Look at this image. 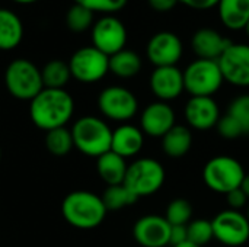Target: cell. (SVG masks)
I'll return each instance as SVG.
<instances>
[{
    "instance_id": "cell-11",
    "label": "cell",
    "mask_w": 249,
    "mask_h": 247,
    "mask_svg": "<svg viewBox=\"0 0 249 247\" xmlns=\"http://www.w3.org/2000/svg\"><path fill=\"white\" fill-rule=\"evenodd\" d=\"M90 38L95 48L111 57L125 48L127 29L118 17L107 15L93 23Z\"/></svg>"
},
{
    "instance_id": "cell-2",
    "label": "cell",
    "mask_w": 249,
    "mask_h": 247,
    "mask_svg": "<svg viewBox=\"0 0 249 247\" xmlns=\"http://www.w3.org/2000/svg\"><path fill=\"white\" fill-rule=\"evenodd\" d=\"M107 207L102 198L89 191H73L63 199L61 214L76 229L92 230L101 226L107 217Z\"/></svg>"
},
{
    "instance_id": "cell-33",
    "label": "cell",
    "mask_w": 249,
    "mask_h": 247,
    "mask_svg": "<svg viewBox=\"0 0 249 247\" xmlns=\"http://www.w3.org/2000/svg\"><path fill=\"white\" fill-rule=\"evenodd\" d=\"M216 128H217V132H219L223 138H228V140L238 138V137H241V135L244 134V130H242V127L239 125V122H238L233 116H231L229 114L220 116V119H219Z\"/></svg>"
},
{
    "instance_id": "cell-28",
    "label": "cell",
    "mask_w": 249,
    "mask_h": 247,
    "mask_svg": "<svg viewBox=\"0 0 249 247\" xmlns=\"http://www.w3.org/2000/svg\"><path fill=\"white\" fill-rule=\"evenodd\" d=\"M93 12L89 9L74 3L66 13V25L67 28L74 33H82L88 29H90L95 23Z\"/></svg>"
},
{
    "instance_id": "cell-5",
    "label": "cell",
    "mask_w": 249,
    "mask_h": 247,
    "mask_svg": "<svg viewBox=\"0 0 249 247\" xmlns=\"http://www.w3.org/2000/svg\"><path fill=\"white\" fill-rule=\"evenodd\" d=\"M165 167L152 157L134 160L127 167L124 186L136 197H150L156 194L165 183Z\"/></svg>"
},
{
    "instance_id": "cell-40",
    "label": "cell",
    "mask_w": 249,
    "mask_h": 247,
    "mask_svg": "<svg viewBox=\"0 0 249 247\" xmlns=\"http://www.w3.org/2000/svg\"><path fill=\"white\" fill-rule=\"evenodd\" d=\"M174 247H201V246H197V245H194V243H191V242H185V243H181V245H177V246Z\"/></svg>"
},
{
    "instance_id": "cell-26",
    "label": "cell",
    "mask_w": 249,
    "mask_h": 247,
    "mask_svg": "<svg viewBox=\"0 0 249 247\" xmlns=\"http://www.w3.org/2000/svg\"><path fill=\"white\" fill-rule=\"evenodd\" d=\"M45 147L55 157L67 156L74 147L71 130H69L67 127H60V128L47 131V134H45Z\"/></svg>"
},
{
    "instance_id": "cell-31",
    "label": "cell",
    "mask_w": 249,
    "mask_h": 247,
    "mask_svg": "<svg viewBox=\"0 0 249 247\" xmlns=\"http://www.w3.org/2000/svg\"><path fill=\"white\" fill-rule=\"evenodd\" d=\"M228 114L239 122L244 134H249V95L235 98L229 105Z\"/></svg>"
},
{
    "instance_id": "cell-30",
    "label": "cell",
    "mask_w": 249,
    "mask_h": 247,
    "mask_svg": "<svg viewBox=\"0 0 249 247\" xmlns=\"http://www.w3.org/2000/svg\"><path fill=\"white\" fill-rule=\"evenodd\" d=\"M187 233H188V242L197 245V246H204L207 245L213 236V226L212 221L209 220H194L187 226Z\"/></svg>"
},
{
    "instance_id": "cell-41",
    "label": "cell",
    "mask_w": 249,
    "mask_h": 247,
    "mask_svg": "<svg viewBox=\"0 0 249 247\" xmlns=\"http://www.w3.org/2000/svg\"><path fill=\"white\" fill-rule=\"evenodd\" d=\"M245 32H247V35L249 36V20H248V23H247V26H245Z\"/></svg>"
},
{
    "instance_id": "cell-24",
    "label": "cell",
    "mask_w": 249,
    "mask_h": 247,
    "mask_svg": "<svg viewBox=\"0 0 249 247\" xmlns=\"http://www.w3.org/2000/svg\"><path fill=\"white\" fill-rule=\"evenodd\" d=\"M142 70V58L136 51L121 49L109 57V71L120 79H131Z\"/></svg>"
},
{
    "instance_id": "cell-13",
    "label": "cell",
    "mask_w": 249,
    "mask_h": 247,
    "mask_svg": "<svg viewBox=\"0 0 249 247\" xmlns=\"http://www.w3.org/2000/svg\"><path fill=\"white\" fill-rule=\"evenodd\" d=\"M184 52V45L181 38L171 31H160L155 33L146 47V54L149 61L155 67L177 66Z\"/></svg>"
},
{
    "instance_id": "cell-25",
    "label": "cell",
    "mask_w": 249,
    "mask_h": 247,
    "mask_svg": "<svg viewBox=\"0 0 249 247\" xmlns=\"http://www.w3.org/2000/svg\"><path fill=\"white\" fill-rule=\"evenodd\" d=\"M42 83L45 89H64L71 79L69 63L63 60H51L41 68Z\"/></svg>"
},
{
    "instance_id": "cell-19",
    "label": "cell",
    "mask_w": 249,
    "mask_h": 247,
    "mask_svg": "<svg viewBox=\"0 0 249 247\" xmlns=\"http://www.w3.org/2000/svg\"><path fill=\"white\" fill-rule=\"evenodd\" d=\"M144 146V132L131 124H121L112 131L111 151L128 159L142 151Z\"/></svg>"
},
{
    "instance_id": "cell-43",
    "label": "cell",
    "mask_w": 249,
    "mask_h": 247,
    "mask_svg": "<svg viewBox=\"0 0 249 247\" xmlns=\"http://www.w3.org/2000/svg\"><path fill=\"white\" fill-rule=\"evenodd\" d=\"M0 160H1V148H0Z\"/></svg>"
},
{
    "instance_id": "cell-12",
    "label": "cell",
    "mask_w": 249,
    "mask_h": 247,
    "mask_svg": "<svg viewBox=\"0 0 249 247\" xmlns=\"http://www.w3.org/2000/svg\"><path fill=\"white\" fill-rule=\"evenodd\" d=\"M223 79L238 87H249V45L231 44L217 60Z\"/></svg>"
},
{
    "instance_id": "cell-7",
    "label": "cell",
    "mask_w": 249,
    "mask_h": 247,
    "mask_svg": "<svg viewBox=\"0 0 249 247\" xmlns=\"http://www.w3.org/2000/svg\"><path fill=\"white\" fill-rule=\"evenodd\" d=\"M184 73V87L191 96H213L225 79L217 61L197 58L190 63Z\"/></svg>"
},
{
    "instance_id": "cell-36",
    "label": "cell",
    "mask_w": 249,
    "mask_h": 247,
    "mask_svg": "<svg viewBox=\"0 0 249 247\" xmlns=\"http://www.w3.org/2000/svg\"><path fill=\"white\" fill-rule=\"evenodd\" d=\"M179 3H182L194 10H209L214 6H217L219 0H179Z\"/></svg>"
},
{
    "instance_id": "cell-3",
    "label": "cell",
    "mask_w": 249,
    "mask_h": 247,
    "mask_svg": "<svg viewBox=\"0 0 249 247\" xmlns=\"http://www.w3.org/2000/svg\"><path fill=\"white\" fill-rule=\"evenodd\" d=\"M74 147L88 157L98 159L111 150L112 130L108 124L92 115L79 118L71 127Z\"/></svg>"
},
{
    "instance_id": "cell-37",
    "label": "cell",
    "mask_w": 249,
    "mask_h": 247,
    "mask_svg": "<svg viewBox=\"0 0 249 247\" xmlns=\"http://www.w3.org/2000/svg\"><path fill=\"white\" fill-rule=\"evenodd\" d=\"M147 1H149V6L153 10L160 12V13L171 12L179 3V0H147Z\"/></svg>"
},
{
    "instance_id": "cell-4",
    "label": "cell",
    "mask_w": 249,
    "mask_h": 247,
    "mask_svg": "<svg viewBox=\"0 0 249 247\" xmlns=\"http://www.w3.org/2000/svg\"><path fill=\"white\" fill-rule=\"evenodd\" d=\"M4 86L13 98L31 102L44 89L41 70L26 58H16L4 70Z\"/></svg>"
},
{
    "instance_id": "cell-16",
    "label": "cell",
    "mask_w": 249,
    "mask_h": 247,
    "mask_svg": "<svg viewBox=\"0 0 249 247\" xmlns=\"http://www.w3.org/2000/svg\"><path fill=\"white\" fill-rule=\"evenodd\" d=\"M150 90L162 102H169L181 96L184 87V73L177 66L155 67L150 74Z\"/></svg>"
},
{
    "instance_id": "cell-10",
    "label": "cell",
    "mask_w": 249,
    "mask_h": 247,
    "mask_svg": "<svg viewBox=\"0 0 249 247\" xmlns=\"http://www.w3.org/2000/svg\"><path fill=\"white\" fill-rule=\"evenodd\" d=\"M212 226L214 239L225 246L241 247L249 240V221L241 211H220L212 220Z\"/></svg>"
},
{
    "instance_id": "cell-21",
    "label": "cell",
    "mask_w": 249,
    "mask_h": 247,
    "mask_svg": "<svg viewBox=\"0 0 249 247\" xmlns=\"http://www.w3.org/2000/svg\"><path fill=\"white\" fill-rule=\"evenodd\" d=\"M127 167H128V165H127L125 159L111 150L96 159L98 175L108 186L124 183Z\"/></svg>"
},
{
    "instance_id": "cell-29",
    "label": "cell",
    "mask_w": 249,
    "mask_h": 247,
    "mask_svg": "<svg viewBox=\"0 0 249 247\" xmlns=\"http://www.w3.org/2000/svg\"><path fill=\"white\" fill-rule=\"evenodd\" d=\"M163 217L171 226H188L193 218V205L184 198H177L168 204Z\"/></svg>"
},
{
    "instance_id": "cell-22",
    "label": "cell",
    "mask_w": 249,
    "mask_h": 247,
    "mask_svg": "<svg viewBox=\"0 0 249 247\" xmlns=\"http://www.w3.org/2000/svg\"><path fill=\"white\" fill-rule=\"evenodd\" d=\"M220 22L232 29H245L249 20V0H219L217 3Z\"/></svg>"
},
{
    "instance_id": "cell-9",
    "label": "cell",
    "mask_w": 249,
    "mask_h": 247,
    "mask_svg": "<svg viewBox=\"0 0 249 247\" xmlns=\"http://www.w3.org/2000/svg\"><path fill=\"white\" fill-rule=\"evenodd\" d=\"M98 108L105 118L127 122L137 114L139 100L131 90L123 86H108L98 96Z\"/></svg>"
},
{
    "instance_id": "cell-18",
    "label": "cell",
    "mask_w": 249,
    "mask_h": 247,
    "mask_svg": "<svg viewBox=\"0 0 249 247\" xmlns=\"http://www.w3.org/2000/svg\"><path fill=\"white\" fill-rule=\"evenodd\" d=\"M232 41L213 28H200L191 38V47L198 58L217 61Z\"/></svg>"
},
{
    "instance_id": "cell-6",
    "label": "cell",
    "mask_w": 249,
    "mask_h": 247,
    "mask_svg": "<svg viewBox=\"0 0 249 247\" xmlns=\"http://www.w3.org/2000/svg\"><path fill=\"white\" fill-rule=\"evenodd\" d=\"M245 175L241 162L231 156H216L210 159L203 169L206 186L210 191L223 195L241 188Z\"/></svg>"
},
{
    "instance_id": "cell-35",
    "label": "cell",
    "mask_w": 249,
    "mask_h": 247,
    "mask_svg": "<svg viewBox=\"0 0 249 247\" xmlns=\"http://www.w3.org/2000/svg\"><path fill=\"white\" fill-rule=\"evenodd\" d=\"M188 242V233L187 226H171V240L169 245L174 247L181 243Z\"/></svg>"
},
{
    "instance_id": "cell-27",
    "label": "cell",
    "mask_w": 249,
    "mask_h": 247,
    "mask_svg": "<svg viewBox=\"0 0 249 247\" xmlns=\"http://www.w3.org/2000/svg\"><path fill=\"white\" fill-rule=\"evenodd\" d=\"M101 198L108 211H118L121 208L130 207L134 202H137V199H139L124 186V183L107 186V189L104 191Z\"/></svg>"
},
{
    "instance_id": "cell-15",
    "label": "cell",
    "mask_w": 249,
    "mask_h": 247,
    "mask_svg": "<svg viewBox=\"0 0 249 247\" xmlns=\"http://www.w3.org/2000/svg\"><path fill=\"white\" fill-rule=\"evenodd\" d=\"M133 237L142 247H166L171 240V224L160 215H144L133 227Z\"/></svg>"
},
{
    "instance_id": "cell-42",
    "label": "cell",
    "mask_w": 249,
    "mask_h": 247,
    "mask_svg": "<svg viewBox=\"0 0 249 247\" xmlns=\"http://www.w3.org/2000/svg\"><path fill=\"white\" fill-rule=\"evenodd\" d=\"M245 215H247V218H248V221H249V205H248V210H247V214H245Z\"/></svg>"
},
{
    "instance_id": "cell-32",
    "label": "cell",
    "mask_w": 249,
    "mask_h": 247,
    "mask_svg": "<svg viewBox=\"0 0 249 247\" xmlns=\"http://www.w3.org/2000/svg\"><path fill=\"white\" fill-rule=\"evenodd\" d=\"M128 0H74V3L89 9L93 13H105L112 15L125 7Z\"/></svg>"
},
{
    "instance_id": "cell-38",
    "label": "cell",
    "mask_w": 249,
    "mask_h": 247,
    "mask_svg": "<svg viewBox=\"0 0 249 247\" xmlns=\"http://www.w3.org/2000/svg\"><path fill=\"white\" fill-rule=\"evenodd\" d=\"M241 189L245 192V195L248 197L249 199V173L245 175V178H244V181H242V185H241Z\"/></svg>"
},
{
    "instance_id": "cell-20",
    "label": "cell",
    "mask_w": 249,
    "mask_h": 247,
    "mask_svg": "<svg viewBox=\"0 0 249 247\" xmlns=\"http://www.w3.org/2000/svg\"><path fill=\"white\" fill-rule=\"evenodd\" d=\"M23 39V23L9 9L0 7V51L15 49Z\"/></svg>"
},
{
    "instance_id": "cell-39",
    "label": "cell",
    "mask_w": 249,
    "mask_h": 247,
    "mask_svg": "<svg viewBox=\"0 0 249 247\" xmlns=\"http://www.w3.org/2000/svg\"><path fill=\"white\" fill-rule=\"evenodd\" d=\"M12 1L18 4H32V3H36L38 0H12Z\"/></svg>"
},
{
    "instance_id": "cell-8",
    "label": "cell",
    "mask_w": 249,
    "mask_h": 247,
    "mask_svg": "<svg viewBox=\"0 0 249 247\" xmlns=\"http://www.w3.org/2000/svg\"><path fill=\"white\" fill-rule=\"evenodd\" d=\"M71 77L80 83H96L109 71V57L93 45L79 48L69 60Z\"/></svg>"
},
{
    "instance_id": "cell-23",
    "label": "cell",
    "mask_w": 249,
    "mask_h": 247,
    "mask_svg": "<svg viewBox=\"0 0 249 247\" xmlns=\"http://www.w3.org/2000/svg\"><path fill=\"white\" fill-rule=\"evenodd\" d=\"M193 146V132L187 125H174L162 137V150L168 157H184Z\"/></svg>"
},
{
    "instance_id": "cell-34",
    "label": "cell",
    "mask_w": 249,
    "mask_h": 247,
    "mask_svg": "<svg viewBox=\"0 0 249 247\" xmlns=\"http://www.w3.org/2000/svg\"><path fill=\"white\" fill-rule=\"evenodd\" d=\"M226 197H228L229 208H231V210H236V211H241V210L248 204L249 201L248 197L245 195V192H244L241 188H238V189H235V191L226 194Z\"/></svg>"
},
{
    "instance_id": "cell-17",
    "label": "cell",
    "mask_w": 249,
    "mask_h": 247,
    "mask_svg": "<svg viewBox=\"0 0 249 247\" xmlns=\"http://www.w3.org/2000/svg\"><path fill=\"white\" fill-rule=\"evenodd\" d=\"M175 125V112L168 102L149 103L140 116V130L149 137L162 138Z\"/></svg>"
},
{
    "instance_id": "cell-14",
    "label": "cell",
    "mask_w": 249,
    "mask_h": 247,
    "mask_svg": "<svg viewBox=\"0 0 249 247\" xmlns=\"http://www.w3.org/2000/svg\"><path fill=\"white\" fill-rule=\"evenodd\" d=\"M184 116L190 128L197 131H209L214 128L220 119V108L210 96H191L185 105Z\"/></svg>"
},
{
    "instance_id": "cell-1",
    "label": "cell",
    "mask_w": 249,
    "mask_h": 247,
    "mask_svg": "<svg viewBox=\"0 0 249 247\" xmlns=\"http://www.w3.org/2000/svg\"><path fill=\"white\" fill-rule=\"evenodd\" d=\"M74 112V100L66 89H42L29 102L31 121L47 131L66 127Z\"/></svg>"
}]
</instances>
